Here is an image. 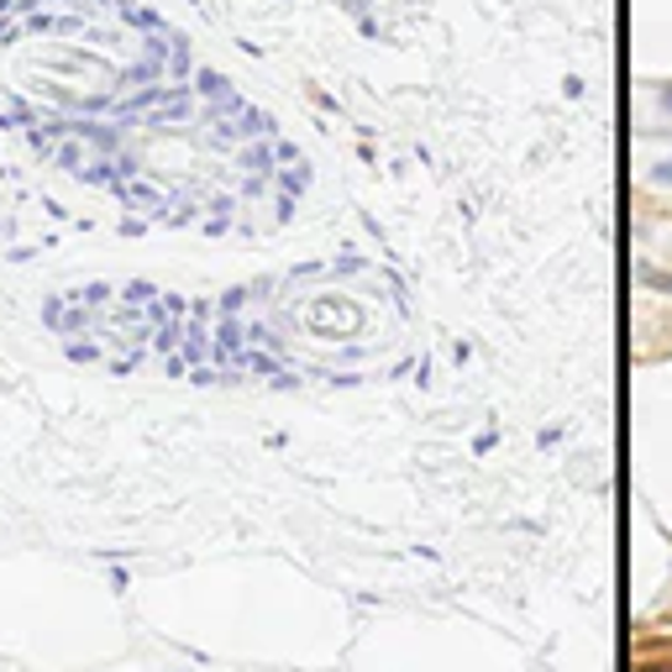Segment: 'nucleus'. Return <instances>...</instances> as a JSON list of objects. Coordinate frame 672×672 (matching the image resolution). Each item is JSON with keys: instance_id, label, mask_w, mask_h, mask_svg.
<instances>
[{"instance_id": "f257e3e1", "label": "nucleus", "mask_w": 672, "mask_h": 672, "mask_svg": "<svg viewBox=\"0 0 672 672\" xmlns=\"http://www.w3.org/2000/svg\"><path fill=\"white\" fill-rule=\"evenodd\" d=\"M641 279H647V284H657V289H668V294H672V273H657V268H641Z\"/></svg>"}, {"instance_id": "7ed1b4c3", "label": "nucleus", "mask_w": 672, "mask_h": 672, "mask_svg": "<svg viewBox=\"0 0 672 672\" xmlns=\"http://www.w3.org/2000/svg\"><path fill=\"white\" fill-rule=\"evenodd\" d=\"M657 100H662V111H672V85H662V96Z\"/></svg>"}, {"instance_id": "f03ea898", "label": "nucleus", "mask_w": 672, "mask_h": 672, "mask_svg": "<svg viewBox=\"0 0 672 672\" xmlns=\"http://www.w3.org/2000/svg\"><path fill=\"white\" fill-rule=\"evenodd\" d=\"M651 179H657V184H672V158H668V164L651 168Z\"/></svg>"}]
</instances>
